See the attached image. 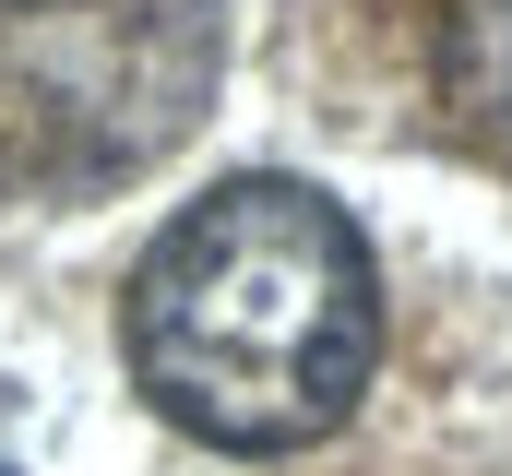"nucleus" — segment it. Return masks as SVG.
Masks as SVG:
<instances>
[{"label":"nucleus","instance_id":"f257e3e1","mask_svg":"<svg viewBox=\"0 0 512 476\" xmlns=\"http://www.w3.org/2000/svg\"><path fill=\"white\" fill-rule=\"evenodd\" d=\"M131 381L215 453H310L358 417L382 357V274L310 179H227L131 262Z\"/></svg>","mask_w":512,"mask_h":476},{"label":"nucleus","instance_id":"f03ea898","mask_svg":"<svg viewBox=\"0 0 512 476\" xmlns=\"http://www.w3.org/2000/svg\"><path fill=\"white\" fill-rule=\"evenodd\" d=\"M227 72L215 0H0V203H96L179 155Z\"/></svg>","mask_w":512,"mask_h":476},{"label":"nucleus","instance_id":"7ed1b4c3","mask_svg":"<svg viewBox=\"0 0 512 476\" xmlns=\"http://www.w3.org/2000/svg\"><path fill=\"white\" fill-rule=\"evenodd\" d=\"M441 96L489 155H512V0H453L441 12Z\"/></svg>","mask_w":512,"mask_h":476},{"label":"nucleus","instance_id":"20e7f679","mask_svg":"<svg viewBox=\"0 0 512 476\" xmlns=\"http://www.w3.org/2000/svg\"><path fill=\"white\" fill-rule=\"evenodd\" d=\"M0 476H24V429H12V381H0Z\"/></svg>","mask_w":512,"mask_h":476}]
</instances>
